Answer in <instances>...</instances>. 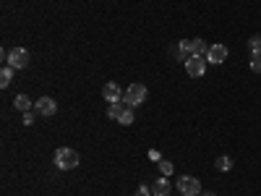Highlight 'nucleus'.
I'll list each match as a JSON object with an SVG mask.
<instances>
[{
  "instance_id": "nucleus-8",
  "label": "nucleus",
  "mask_w": 261,
  "mask_h": 196,
  "mask_svg": "<svg viewBox=\"0 0 261 196\" xmlns=\"http://www.w3.org/2000/svg\"><path fill=\"white\" fill-rule=\"evenodd\" d=\"M123 94H125V92H120V86H118L115 81H107V84L102 86V97H105L107 102H123Z\"/></svg>"
},
{
  "instance_id": "nucleus-6",
  "label": "nucleus",
  "mask_w": 261,
  "mask_h": 196,
  "mask_svg": "<svg viewBox=\"0 0 261 196\" xmlns=\"http://www.w3.org/2000/svg\"><path fill=\"white\" fill-rule=\"evenodd\" d=\"M34 113L45 115V118H53L58 113V102L53 97H39V100H34Z\"/></svg>"
},
{
  "instance_id": "nucleus-7",
  "label": "nucleus",
  "mask_w": 261,
  "mask_h": 196,
  "mask_svg": "<svg viewBox=\"0 0 261 196\" xmlns=\"http://www.w3.org/2000/svg\"><path fill=\"white\" fill-rule=\"evenodd\" d=\"M204 58H206V63H212V65H222L225 58H227V47H225V45H212Z\"/></svg>"
},
{
  "instance_id": "nucleus-12",
  "label": "nucleus",
  "mask_w": 261,
  "mask_h": 196,
  "mask_svg": "<svg viewBox=\"0 0 261 196\" xmlns=\"http://www.w3.org/2000/svg\"><path fill=\"white\" fill-rule=\"evenodd\" d=\"M123 107H125V102H110V105H107V118H110V120H118L120 113H123Z\"/></svg>"
},
{
  "instance_id": "nucleus-3",
  "label": "nucleus",
  "mask_w": 261,
  "mask_h": 196,
  "mask_svg": "<svg viewBox=\"0 0 261 196\" xmlns=\"http://www.w3.org/2000/svg\"><path fill=\"white\" fill-rule=\"evenodd\" d=\"M206 58L204 55H191V58H186V74L191 76V79H201L204 74H206Z\"/></svg>"
},
{
  "instance_id": "nucleus-17",
  "label": "nucleus",
  "mask_w": 261,
  "mask_h": 196,
  "mask_svg": "<svg viewBox=\"0 0 261 196\" xmlns=\"http://www.w3.org/2000/svg\"><path fill=\"white\" fill-rule=\"evenodd\" d=\"M157 165H160L162 176H172V170H175V167H172V162H167V160H162V162H157Z\"/></svg>"
},
{
  "instance_id": "nucleus-1",
  "label": "nucleus",
  "mask_w": 261,
  "mask_h": 196,
  "mask_svg": "<svg viewBox=\"0 0 261 196\" xmlns=\"http://www.w3.org/2000/svg\"><path fill=\"white\" fill-rule=\"evenodd\" d=\"M55 165H58V170H73V167H79V152L71 149V146H60L55 152Z\"/></svg>"
},
{
  "instance_id": "nucleus-15",
  "label": "nucleus",
  "mask_w": 261,
  "mask_h": 196,
  "mask_svg": "<svg viewBox=\"0 0 261 196\" xmlns=\"http://www.w3.org/2000/svg\"><path fill=\"white\" fill-rule=\"evenodd\" d=\"M11 79H13V68H11V65H6V68L0 71V86L6 89V86L11 84Z\"/></svg>"
},
{
  "instance_id": "nucleus-4",
  "label": "nucleus",
  "mask_w": 261,
  "mask_h": 196,
  "mask_svg": "<svg viewBox=\"0 0 261 196\" xmlns=\"http://www.w3.org/2000/svg\"><path fill=\"white\" fill-rule=\"evenodd\" d=\"M175 186H178L180 196H199V193L204 191V188H201V181L193 178V176H180Z\"/></svg>"
},
{
  "instance_id": "nucleus-14",
  "label": "nucleus",
  "mask_w": 261,
  "mask_h": 196,
  "mask_svg": "<svg viewBox=\"0 0 261 196\" xmlns=\"http://www.w3.org/2000/svg\"><path fill=\"white\" fill-rule=\"evenodd\" d=\"M214 167L220 170V173H227V170H232V160L227 157V155H222V157H217V162H214Z\"/></svg>"
},
{
  "instance_id": "nucleus-20",
  "label": "nucleus",
  "mask_w": 261,
  "mask_h": 196,
  "mask_svg": "<svg viewBox=\"0 0 261 196\" xmlns=\"http://www.w3.org/2000/svg\"><path fill=\"white\" fill-rule=\"evenodd\" d=\"M34 123V113L29 110V113H24V126H32Z\"/></svg>"
},
{
  "instance_id": "nucleus-9",
  "label": "nucleus",
  "mask_w": 261,
  "mask_h": 196,
  "mask_svg": "<svg viewBox=\"0 0 261 196\" xmlns=\"http://www.w3.org/2000/svg\"><path fill=\"white\" fill-rule=\"evenodd\" d=\"M170 188H172V183L167 181V176H160L154 183H151V193L154 196H170Z\"/></svg>"
},
{
  "instance_id": "nucleus-19",
  "label": "nucleus",
  "mask_w": 261,
  "mask_h": 196,
  "mask_svg": "<svg viewBox=\"0 0 261 196\" xmlns=\"http://www.w3.org/2000/svg\"><path fill=\"white\" fill-rule=\"evenodd\" d=\"M136 196H154V193H151L149 186H139V188H136Z\"/></svg>"
},
{
  "instance_id": "nucleus-13",
  "label": "nucleus",
  "mask_w": 261,
  "mask_h": 196,
  "mask_svg": "<svg viewBox=\"0 0 261 196\" xmlns=\"http://www.w3.org/2000/svg\"><path fill=\"white\" fill-rule=\"evenodd\" d=\"M118 123L120 126H130V123H134V107H123V113H120V118H118Z\"/></svg>"
},
{
  "instance_id": "nucleus-10",
  "label": "nucleus",
  "mask_w": 261,
  "mask_h": 196,
  "mask_svg": "<svg viewBox=\"0 0 261 196\" xmlns=\"http://www.w3.org/2000/svg\"><path fill=\"white\" fill-rule=\"evenodd\" d=\"M13 107H16L18 113H29V110H34V100H32V97H27V94H16Z\"/></svg>"
},
{
  "instance_id": "nucleus-18",
  "label": "nucleus",
  "mask_w": 261,
  "mask_h": 196,
  "mask_svg": "<svg viewBox=\"0 0 261 196\" xmlns=\"http://www.w3.org/2000/svg\"><path fill=\"white\" fill-rule=\"evenodd\" d=\"M248 50H251V53H253V50H261V37H258V34L248 39Z\"/></svg>"
},
{
  "instance_id": "nucleus-16",
  "label": "nucleus",
  "mask_w": 261,
  "mask_h": 196,
  "mask_svg": "<svg viewBox=\"0 0 261 196\" xmlns=\"http://www.w3.org/2000/svg\"><path fill=\"white\" fill-rule=\"evenodd\" d=\"M251 71L253 74H261V50H253L251 53Z\"/></svg>"
},
{
  "instance_id": "nucleus-5",
  "label": "nucleus",
  "mask_w": 261,
  "mask_h": 196,
  "mask_svg": "<svg viewBox=\"0 0 261 196\" xmlns=\"http://www.w3.org/2000/svg\"><path fill=\"white\" fill-rule=\"evenodd\" d=\"M146 86L144 84H130L128 89H125V94H123V102L128 105V107H136V105H141L144 100H146Z\"/></svg>"
},
{
  "instance_id": "nucleus-11",
  "label": "nucleus",
  "mask_w": 261,
  "mask_h": 196,
  "mask_svg": "<svg viewBox=\"0 0 261 196\" xmlns=\"http://www.w3.org/2000/svg\"><path fill=\"white\" fill-rule=\"evenodd\" d=\"M206 42L201 39V37H193L191 39V55H206Z\"/></svg>"
},
{
  "instance_id": "nucleus-2",
  "label": "nucleus",
  "mask_w": 261,
  "mask_h": 196,
  "mask_svg": "<svg viewBox=\"0 0 261 196\" xmlns=\"http://www.w3.org/2000/svg\"><path fill=\"white\" fill-rule=\"evenodd\" d=\"M3 60H6V65H11L13 71H21V68H27V65H29V50L13 47V50L3 53Z\"/></svg>"
}]
</instances>
